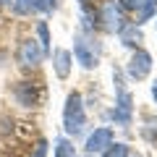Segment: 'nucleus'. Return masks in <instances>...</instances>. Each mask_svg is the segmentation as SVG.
<instances>
[{
    "label": "nucleus",
    "instance_id": "nucleus-1",
    "mask_svg": "<svg viewBox=\"0 0 157 157\" xmlns=\"http://www.w3.org/2000/svg\"><path fill=\"white\" fill-rule=\"evenodd\" d=\"M86 123L84 115V105H81V94L78 92H71L66 100V107H63V126H66L68 134H78Z\"/></svg>",
    "mask_w": 157,
    "mask_h": 157
},
{
    "label": "nucleus",
    "instance_id": "nucleus-2",
    "mask_svg": "<svg viewBox=\"0 0 157 157\" xmlns=\"http://www.w3.org/2000/svg\"><path fill=\"white\" fill-rule=\"evenodd\" d=\"M73 55H76V60L84 68H94L97 58H100V47H94V42H89V39H84V37H76Z\"/></svg>",
    "mask_w": 157,
    "mask_h": 157
},
{
    "label": "nucleus",
    "instance_id": "nucleus-3",
    "mask_svg": "<svg viewBox=\"0 0 157 157\" xmlns=\"http://www.w3.org/2000/svg\"><path fill=\"white\" fill-rule=\"evenodd\" d=\"M100 18H102V26L107 32H121V26H123V16H121V8H118L115 0H107L105 6H102Z\"/></svg>",
    "mask_w": 157,
    "mask_h": 157
},
{
    "label": "nucleus",
    "instance_id": "nucleus-4",
    "mask_svg": "<svg viewBox=\"0 0 157 157\" xmlns=\"http://www.w3.org/2000/svg\"><path fill=\"white\" fill-rule=\"evenodd\" d=\"M42 47H39V42H34V39H24L21 45H18V63L21 66H39L42 63Z\"/></svg>",
    "mask_w": 157,
    "mask_h": 157
},
{
    "label": "nucleus",
    "instance_id": "nucleus-5",
    "mask_svg": "<svg viewBox=\"0 0 157 157\" xmlns=\"http://www.w3.org/2000/svg\"><path fill=\"white\" fill-rule=\"evenodd\" d=\"M152 71V55L147 50H136L128 60V73L131 78H144L147 73Z\"/></svg>",
    "mask_w": 157,
    "mask_h": 157
},
{
    "label": "nucleus",
    "instance_id": "nucleus-6",
    "mask_svg": "<svg viewBox=\"0 0 157 157\" xmlns=\"http://www.w3.org/2000/svg\"><path fill=\"white\" fill-rule=\"evenodd\" d=\"M113 144V131L110 128H94V134L86 139V152L94 155V152H105Z\"/></svg>",
    "mask_w": 157,
    "mask_h": 157
},
{
    "label": "nucleus",
    "instance_id": "nucleus-7",
    "mask_svg": "<svg viewBox=\"0 0 157 157\" xmlns=\"http://www.w3.org/2000/svg\"><path fill=\"white\" fill-rule=\"evenodd\" d=\"M71 60H73V55L68 50H55V55H52V66H55V73L60 78H66L68 73H71Z\"/></svg>",
    "mask_w": 157,
    "mask_h": 157
},
{
    "label": "nucleus",
    "instance_id": "nucleus-8",
    "mask_svg": "<svg viewBox=\"0 0 157 157\" xmlns=\"http://www.w3.org/2000/svg\"><path fill=\"white\" fill-rule=\"evenodd\" d=\"M118 37H121V42L128 45V47H136L141 42V32L136 29V24H123L121 32H118Z\"/></svg>",
    "mask_w": 157,
    "mask_h": 157
},
{
    "label": "nucleus",
    "instance_id": "nucleus-9",
    "mask_svg": "<svg viewBox=\"0 0 157 157\" xmlns=\"http://www.w3.org/2000/svg\"><path fill=\"white\" fill-rule=\"evenodd\" d=\"M13 8L21 16H29V13H37V11H47V6L42 0H13Z\"/></svg>",
    "mask_w": 157,
    "mask_h": 157
},
{
    "label": "nucleus",
    "instance_id": "nucleus-10",
    "mask_svg": "<svg viewBox=\"0 0 157 157\" xmlns=\"http://www.w3.org/2000/svg\"><path fill=\"white\" fill-rule=\"evenodd\" d=\"M37 34H39V47H42V52H50V29H47L45 21L37 24Z\"/></svg>",
    "mask_w": 157,
    "mask_h": 157
},
{
    "label": "nucleus",
    "instance_id": "nucleus-11",
    "mask_svg": "<svg viewBox=\"0 0 157 157\" xmlns=\"http://www.w3.org/2000/svg\"><path fill=\"white\" fill-rule=\"evenodd\" d=\"M73 141H68V139H58V144H55V157H73Z\"/></svg>",
    "mask_w": 157,
    "mask_h": 157
},
{
    "label": "nucleus",
    "instance_id": "nucleus-12",
    "mask_svg": "<svg viewBox=\"0 0 157 157\" xmlns=\"http://www.w3.org/2000/svg\"><path fill=\"white\" fill-rule=\"evenodd\" d=\"M102 157H128V147L126 144H110Z\"/></svg>",
    "mask_w": 157,
    "mask_h": 157
},
{
    "label": "nucleus",
    "instance_id": "nucleus-13",
    "mask_svg": "<svg viewBox=\"0 0 157 157\" xmlns=\"http://www.w3.org/2000/svg\"><path fill=\"white\" fill-rule=\"evenodd\" d=\"M152 13H155V0H141V6H139V24L147 21Z\"/></svg>",
    "mask_w": 157,
    "mask_h": 157
},
{
    "label": "nucleus",
    "instance_id": "nucleus-14",
    "mask_svg": "<svg viewBox=\"0 0 157 157\" xmlns=\"http://www.w3.org/2000/svg\"><path fill=\"white\" fill-rule=\"evenodd\" d=\"M121 6H123L126 11H139V6H141V0H121Z\"/></svg>",
    "mask_w": 157,
    "mask_h": 157
},
{
    "label": "nucleus",
    "instance_id": "nucleus-15",
    "mask_svg": "<svg viewBox=\"0 0 157 157\" xmlns=\"http://www.w3.org/2000/svg\"><path fill=\"white\" fill-rule=\"evenodd\" d=\"M45 155H47V141H39L34 149V157H45Z\"/></svg>",
    "mask_w": 157,
    "mask_h": 157
},
{
    "label": "nucleus",
    "instance_id": "nucleus-16",
    "mask_svg": "<svg viewBox=\"0 0 157 157\" xmlns=\"http://www.w3.org/2000/svg\"><path fill=\"white\" fill-rule=\"evenodd\" d=\"M42 3L47 6V11H52V8H58V0H42Z\"/></svg>",
    "mask_w": 157,
    "mask_h": 157
},
{
    "label": "nucleus",
    "instance_id": "nucleus-17",
    "mask_svg": "<svg viewBox=\"0 0 157 157\" xmlns=\"http://www.w3.org/2000/svg\"><path fill=\"white\" fill-rule=\"evenodd\" d=\"M152 97H155V102H157V81L152 84Z\"/></svg>",
    "mask_w": 157,
    "mask_h": 157
},
{
    "label": "nucleus",
    "instance_id": "nucleus-18",
    "mask_svg": "<svg viewBox=\"0 0 157 157\" xmlns=\"http://www.w3.org/2000/svg\"><path fill=\"white\" fill-rule=\"evenodd\" d=\"M6 3H11V0H0V6H6Z\"/></svg>",
    "mask_w": 157,
    "mask_h": 157
},
{
    "label": "nucleus",
    "instance_id": "nucleus-19",
    "mask_svg": "<svg viewBox=\"0 0 157 157\" xmlns=\"http://www.w3.org/2000/svg\"><path fill=\"white\" fill-rule=\"evenodd\" d=\"M81 3H86V0H81Z\"/></svg>",
    "mask_w": 157,
    "mask_h": 157
},
{
    "label": "nucleus",
    "instance_id": "nucleus-20",
    "mask_svg": "<svg viewBox=\"0 0 157 157\" xmlns=\"http://www.w3.org/2000/svg\"><path fill=\"white\" fill-rule=\"evenodd\" d=\"M89 157H92V155H89Z\"/></svg>",
    "mask_w": 157,
    "mask_h": 157
}]
</instances>
